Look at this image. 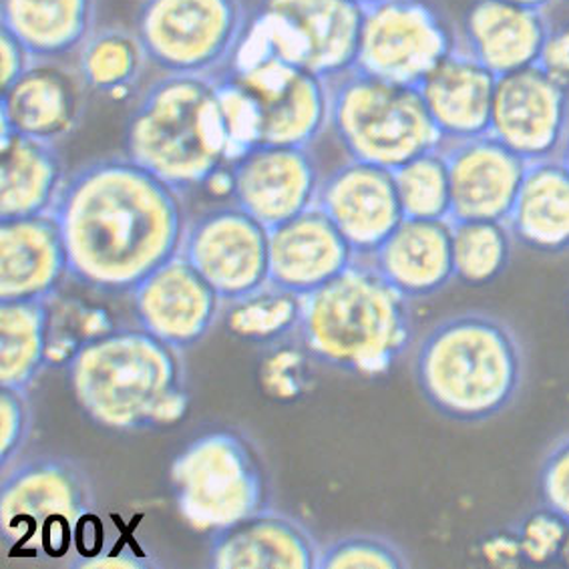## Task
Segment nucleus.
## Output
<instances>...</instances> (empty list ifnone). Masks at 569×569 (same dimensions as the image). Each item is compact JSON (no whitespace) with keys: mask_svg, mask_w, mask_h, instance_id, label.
Listing matches in <instances>:
<instances>
[{"mask_svg":"<svg viewBox=\"0 0 569 569\" xmlns=\"http://www.w3.org/2000/svg\"><path fill=\"white\" fill-rule=\"evenodd\" d=\"M53 216L69 276L103 295H131L180 256L190 222L183 193L126 153L71 171Z\"/></svg>","mask_w":569,"mask_h":569,"instance_id":"f257e3e1","label":"nucleus"},{"mask_svg":"<svg viewBox=\"0 0 569 569\" xmlns=\"http://www.w3.org/2000/svg\"><path fill=\"white\" fill-rule=\"evenodd\" d=\"M417 389L447 421L481 425L501 417L528 380V348L517 328L483 310L443 318L412 359Z\"/></svg>","mask_w":569,"mask_h":569,"instance_id":"f03ea898","label":"nucleus"},{"mask_svg":"<svg viewBox=\"0 0 569 569\" xmlns=\"http://www.w3.org/2000/svg\"><path fill=\"white\" fill-rule=\"evenodd\" d=\"M180 350L146 328L87 338L67 360L74 401L91 421L129 432L180 421L188 409Z\"/></svg>","mask_w":569,"mask_h":569,"instance_id":"7ed1b4c3","label":"nucleus"},{"mask_svg":"<svg viewBox=\"0 0 569 569\" xmlns=\"http://www.w3.org/2000/svg\"><path fill=\"white\" fill-rule=\"evenodd\" d=\"M411 300L367 258L302 298L296 338L308 357L362 379L387 375L411 348Z\"/></svg>","mask_w":569,"mask_h":569,"instance_id":"20e7f679","label":"nucleus"},{"mask_svg":"<svg viewBox=\"0 0 569 569\" xmlns=\"http://www.w3.org/2000/svg\"><path fill=\"white\" fill-rule=\"evenodd\" d=\"M123 151L181 193L213 180L230 166L216 79L159 74L127 116Z\"/></svg>","mask_w":569,"mask_h":569,"instance_id":"39448f33","label":"nucleus"},{"mask_svg":"<svg viewBox=\"0 0 569 569\" xmlns=\"http://www.w3.org/2000/svg\"><path fill=\"white\" fill-rule=\"evenodd\" d=\"M328 129L348 159L395 171L443 146L419 87L387 81L357 67L328 79Z\"/></svg>","mask_w":569,"mask_h":569,"instance_id":"423d86ee","label":"nucleus"},{"mask_svg":"<svg viewBox=\"0 0 569 569\" xmlns=\"http://www.w3.org/2000/svg\"><path fill=\"white\" fill-rule=\"evenodd\" d=\"M93 509V486L71 459L39 455L12 463L0 491L2 541L19 556L63 558Z\"/></svg>","mask_w":569,"mask_h":569,"instance_id":"0eeeda50","label":"nucleus"},{"mask_svg":"<svg viewBox=\"0 0 569 569\" xmlns=\"http://www.w3.org/2000/svg\"><path fill=\"white\" fill-rule=\"evenodd\" d=\"M362 19L355 0H256L228 71L282 59L335 79L357 64Z\"/></svg>","mask_w":569,"mask_h":569,"instance_id":"6e6552de","label":"nucleus"},{"mask_svg":"<svg viewBox=\"0 0 569 569\" xmlns=\"http://www.w3.org/2000/svg\"><path fill=\"white\" fill-rule=\"evenodd\" d=\"M180 516L198 531H220L270 503L264 463L242 432L218 429L196 437L169 469Z\"/></svg>","mask_w":569,"mask_h":569,"instance_id":"1a4fd4ad","label":"nucleus"},{"mask_svg":"<svg viewBox=\"0 0 569 569\" xmlns=\"http://www.w3.org/2000/svg\"><path fill=\"white\" fill-rule=\"evenodd\" d=\"M250 12L246 0H141L133 29L159 73L220 79Z\"/></svg>","mask_w":569,"mask_h":569,"instance_id":"9d476101","label":"nucleus"},{"mask_svg":"<svg viewBox=\"0 0 569 569\" xmlns=\"http://www.w3.org/2000/svg\"><path fill=\"white\" fill-rule=\"evenodd\" d=\"M459 47V27L432 0H382L365 9L357 69L419 87Z\"/></svg>","mask_w":569,"mask_h":569,"instance_id":"9b49d317","label":"nucleus"},{"mask_svg":"<svg viewBox=\"0 0 569 569\" xmlns=\"http://www.w3.org/2000/svg\"><path fill=\"white\" fill-rule=\"evenodd\" d=\"M181 256L230 305L268 284L270 230L233 201L213 206L188 222Z\"/></svg>","mask_w":569,"mask_h":569,"instance_id":"f8f14e48","label":"nucleus"},{"mask_svg":"<svg viewBox=\"0 0 569 569\" xmlns=\"http://www.w3.org/2000/svg\"><path fill=\"white\" fill-rule=\"evenodd\" d=\"M232 77L252 96L262 119V146L312 148L330 121L328 79L302 64L282 59L230 69Z\"/></svg>","mask_w":569,"mask_h":569,"instance_id":"ddd939ff","label":"nucleus"},{"mask_svg":"<svg viewBox=\"0 0 569 569\" xmlns=\"http://www.w3.org/2000/svg\"><path fill=\"white\" fill-rule=\"evenodd\" d=\"M489 133L529 163L558 158L569 136V87L539 64L497 77Z\"/></svg>","mask_w":569,"mask_h":569,"instance_id":"4468645a","label":"nucleus"},{"mask_svg":"<svg viewBox=\"0 0 569 569\" xmlns=\"http://www.w3.org/2000/svg\"><path fill=\"white\" fill-rule=\"evenodd\" d=\"M320 181L312 148L258 146L228 166L233 203L268 230L317 206Z\"/></svg>","mask_w":569,"mask_h":569,"instance_id":"2eb2a0df","label":"nucleus"},{"mask_svg":"<svg viewBox=\"0 0 569 569\" xmlns=\"http://www.w3.org/2000/svg\"><path fill=\"white\" fill-rule=\"evenodd\" d=\"M317 206L359 258H369L405 220L392 169L357 159L322 176Z\"/></svg>","mask_w":569,"mask_h":569,"instance_id":"dca6fc26","label":"nucleus"},{"mask_svg":"<svg viewBox=\"0 0 569 569\" xmlns=\"http://www.w3.org/2000/svg\"><path fill=\"white\" fill-rule=\"evenodd\" d=\"M91 89L73 61L37 59L2 89V133L59 143L83 123Z\"/></svg>","mask_w":569,"mask_h":569,"instance_id":"f3484780","label":"nucleus"},{"mask_svg":"<svg viewBox=\"0 0 569 569\" xmlns=\"http://www.w3.org/2000/svg\"><path fill=\"white\" fill-rule=\"evenodd\" d=\"M131 300L139 327L178 350L208 337L222 302L181 253L148 276L131 292Z\"/></svg>","mask_w":569,"mask_h":569,"instance_id":"a211bd4d","label":"nucleus"},{"mask_svg":"<svg viewBox=\"0 0 569 569\" xmlns=\"http://www.w3.org/2000/svg\"><path fill=\"white\" fill-rule=\"evenodd\" d=\"M451 220H506L513 210L529 161L491 133L447 141Z\"/></svg>","mask_w":569,"mask_h":569,"instance_id":"6ab92c4d","label":"nucleus"},{"mask_svg":"<svg viewBox=\"0 0 569 569\" xmlns=\"http://www.w3.org/2000/svg\"><path fill=\"white\" fill-rule=\"evenodd\" d=\"M357 252L318 206L270 230V278L292 295H312L357 262Z\"/></svg>","mask_w":569,"mask_h":569,"instance_id":"aec40b11","label":"nucleus"},{"mask_svg":"<svg viewBox=\"0 0 569 569\" xmlns=\"http://www.w3.org/2000/svg\"><path fill=\"white\" fill-rule=\"evenodd\" d=\"M553 22L548 11L506 0H475L459 24V42L491 73L538 64Z\"/></svg>","mask_w":569,"mask_h":569,"instance_id":"412c9836","label":"nucleus"},{"mask_svg":"<svg viewBox=\"0 0 569 569\" xmlns=\"http://www.w3.org/2000/svg\"><path fill=\"white\" fill-rule=\"evenodd\" d=\"M320 549L305 523L264 509L213 531L206 563L213 569H318Z\"/></svg>","mask_w":569,"mask_h":569,"instance_id":"4be33fe9","label":"nucleus"},{"mask_svg":"<svg viewBox=\"0 0 569 569\" xmlns=\"http://www.w3.org/2000/svg\"><path fill=\"white\" fill-rule=\"evenodd\" d=\"M367 260L407 300L431 298L455 282L453 223L405 218Z\"/></svg>","mask_w":569,"mask_h":569,"instance_id":"5701e85b","label":"nucleus"},{"mask_svg":"<svg viewBox=\"0 0 569 569\" xmlns=\"http://www.w3.org/2000/svg\"><path fill=\"white\" fill-rule=\"evenodd\" d=\"M69 276L53 213L0 222V300H49Z\"/></svg>","mask_w":569,"mask_h":569,"instance_id":"b1692460","label":"nucleus"},{"mask_svg":"<svg viewBox=\"0 0 569 569\" xmlns=\"http://www.w3.org/2000/svg\"><path fill=\"white\" fill-rule=\"evenodd\" d=\"M496 87L497 74L461 42L422 79L419 91L443 143L489 133Z\"/></svg>","mask_w":569,"mask_h":569,"instance_id":"393cba45","label":"nucleus"},{"mask_svg":"<svg viewBox=\"0 0 569 569\" xmlns=\"http://www.w3.org/2000/svg\"><path fill=\"white\" fill-rule=\"evenodd\" d=\"M67 178L59 143L21 133H2V220L53 213Z\"/></svg>","mask_w":569,"mask_h":569,"instance_id":"a878e982","label":"nucleus"},{"mask_svg":"<svg viewBox=\"0 0 569 569\" xmlns=\"http://www.w3.org/2000/svg\"><path fill=\"white\" fill-rule=\"evenodd\" d=\"M507 226L529 252H569V169L561 159L529 163Z\"/></svg>","mask_w":569,"mask_h":569,"instance_id":"bb28decb","label":"nucleus"},{"mask_svg":"<svg viewBox=\"0 0 569 569\" xmlns=\"http://www.w3.org/2000/svg\"><path fill=\"white\" fill-rule=\"evenodd\" d=\"M99 27V0H2V29L34 59L73 61Z\"/></svg>","mask_w":569,"mask_h":569,"instance_id":"cd10ccee","label":"nucleus"},{"mask_svg":"<svg viewBox=\"0 0 569 569\" xmlns=\"http://www.w3.org/2000/svg\"><path fill=\"white\" fill-rule=\"evenodd\" d=\"M49 300H0V385L29 390L51 357Z\"/></svg>","mask_w":569,"mask_h":569,"instance_id":"c85d7f7f","label":"nucleus"},{"mask_svg":"<svg viewBox=\"0 0 569 569\" xmlns=\"http://www.w3.org/2000/svg\"><path fill=\"white\" fill-rule=\"evenodd\" d=\"M74 63L91 93L113 99L131 96L151 67L138 31L123 24H99Z\"/></svg>","mask_w":569,"mask_h":569,"instance_id":"c756f323","label":"nucleus"},{"mask_svg":"<svg viewBox=\"0 0 569 569\" xmlns=\"http://www.w3.org/2000/svg\"><path fill=\"white\" fill-rule=\"evenodd\" d=\"M455 280L469 288L493 284L506 274L516 238L506 220L453 222Z\"/></svg>","mask_w":569,"mask_h":569,"instance_id":"7c9ffc66","label":"nucleus"},{"mask_svg":"<svg viewBox=\"0 0 569 569\" xmlns=\"http://www.w3.org/2000/svg\"><path fill=\"white\" fill-rule=\"evenodd\" d=\"M302 315V298L266 284L252 295L230 302L226 317L233 337L252 345H278L296 335Z\"/></svg>","mask_w":569,"mask_h":569,"instance_id":"2f4dec72","label":"nucleus"},{"mask_svg":"<svg viewBox=\"0 0 569 569\" xmlns=\"http://www.w3.org/2000/svg\"><path fill=\"white\" fill-rule=\"evenodd\" d=\"M405 218L451 220V178L443 146L395 169Z\"/></svg>","mask_w":569,"mask_h":569,"instance_id":"473e14b6","label":"nucleus"},{"mask_svg":"<svg viewBox=\"0 0 569 569\" xmlns=\"http://www.w3.org/2000/svg\"><path fill=\"white\" fill-rule=\"evenodd\" d=\"M347 568L407 569L411 568V559L392 539L352 533L327 543L318 559V569Z\"/></svg>","mask_w":569,"mask_h":569,"instance_id":"72a5a7b5","label":"nucleus"},{"mask_svg":"<svg viewBox=\"0 0 569 569\" xmlns=\"http://www.w3.org/2000/svg\"><path fill=\"white\" fill-rule=\"evenodd\" d=\"M216 93L228 136V159L233 163L250 149L262 146V119L252 96L232 77L216 79Z\"/></svg>","mask_w":569,"mask_h":569,"instance_id":"f704fd0d","label":"nucleus"},{"mask_svg":"<svg viewBox=\"0 0 569 569\" xmlns=\"http://www.w3.org/2000/svg\"><path fill=\"white\" fill-rule=\"evenodd\" d=\"M513 528L521 543L526 563H558L559 553L569 536V521L566 517L541 503L521 517Z\"/></svg>","mask_w":569,"mask_h":569,"instance_id":"c9c22d12","label":"nucleus"},{"mask_svg":"<svg viewBox=\"0 0 569 569\" xmlns=\"http://www.w3.org/2000/svg\"><path fill=\"white\" fill-rule=\"evenodd\" d=\"M32 411L27 390L2 387L0 392V467L7 471L17 463L24 445L29 441Z\"/></svg>","mask_w":569,"mask_h":569,"instance_id":"e433bc0d","label":"nucleus"},{"mask_svg":"<svg viewBox=\"0 0 569 569\" xmlns=\"http://www.w3.org/2000/svg\"><path fill=\"white\" fill-rule=\"evenodd\" d=\"M538 496L569 521V432L549 447L538 471Z\"/></svg>","mask_w":569,"mask_h":569,"instance_id":"4c0bfd02","label":"nucleus"},{"mask_svg":"<svg viewBox=\"0 0 569 569\" xmlns=\"http://www.w3.org/2000/svg\"><path fill=\"white\" fill-rule=\"evenodd\" d=\"M306 360H312L308 357L305 347L298 340V347L280 348L276 350L274 357L266 359L262 367V380L268 392L274 397H284V399H295L302 395L306 382Z\"/></svg>","mask_w":569,"mask_h":569,"instance_id":"58836bf2","label":"nucleus"},{"mask_svg":"<svg viewBox=\"0 0 569 569\" xmlns=\"http://www.w3.org/2000/svg\"><path fill=\"white\" fill-rule=\"evenodd\" d=\"M538 64L556 81L569 87V21L551 27Z\"/></svg>","mask_w":569,"mask_h":569,"instance_id":"ea45409f","label":"nucleus"},{"mask_svg":"<svg viewBox=\"0 0 569 569\" xmlns=\"http://www.w3.org/2000/svg\"><path fill=\"white\" fill-rule=\"evenodd\" d=\"M483 558L497 568H517L523 566L526 558L516 528L499 529L481 541Z\"/></svg>","mask_w":569,"mask_h":569,"instance_id":"a19ab883","label":"nucleus"},{"mask_svg":"<svg viewBox=\"0 0 569 569\" xmlns=\"http://www.w3.org/2000/svg\"><path fill=\"white\" fill-rule=\"evenodd\" d=\"M0 53H2V89L14 83L37 59L32 57L31 51L22 44L12 32L2 29V39H0Z\"/></svg>","mask_w":569,"mask_h":569,"instance_id":"79ce46f5","label":"nucleus"},{"mask_svg":"<svg viewBox=\"0 0 569 569\" xmlns=\"http://www.w3.org/2000/svg\"><path fill=\"white\" fill-rule=\"evenodd\" d=\"M506 2H511V4H521V7H531V9H543V11H549V7H551V4H556L558 0H506Z\"/></svg>","mask_w":569,"mask_h":569,"instance_id":"37998d69","label":"nucleus"},{"mask_svg":"<svg viewBox=\"0 0 569 569\" xmlns=\"http://www.w3.org/2000/svg\"><path fill=\"white\" fill-rule=\"evenodd\" d=\"M558 563L561 566H568L569 568V536L566 539V543H563V548H561V553H559Z\"/></svg>","mask_w":569,"mask_h":569,"instance_id":"c03bdc74","label":"nucleus"},{"mask_svg":"<svg viewBox=\"0 0 569 569\" xmlns=\"http://www.w3.org/2000/svg\"><path fill=\"white\" fill-rule=\"evenodd\" d=\"M558 158L561 159L563 166L569 169V136L568 139H566V143H563V148L559 151Z\"/></svg>","mask_w":569,"mask_h":569,"instance_id":"a18cd8bd","label":"nucleus"},{"mask_svg":"<svg viewBox=\"0 0 569 569\" xmlns=\"http://www.w3.org/2000/svg\"><path fill=\"white\" fill-rule=\"evenodd\" d=\"M357 4H360L362 9H369V7H372V4H379V2H382V0H355Z\"/></svg>","mask_w":569,"mask_h":569,"instance_id":"49530a36","label":"nucleus"},{"mask_svg":"<svg viewBox=\"0 0 569 569\" xmlns=\"http://www.w3.org/2000/svg\"><path fill=\"white\" fill-rule=\"evenodd\" d=\"M566 317H568V322H569V290H568V295H566Z\"/></svg>","mask_w":569,"mask_h":569,"instance_id":"de8ad7c7","label":"nucleus"},{"mask_svg":"<svg viewBox=\"0 0 569 569\" xmlns=\"http://www.w3.org/2000/svg\"><path fill=\"white\" fill-rule=\"evenodd\" d=\"M561 2H568V4H569V0H561Z\"/></svg>","mask_w":569,"mask_h":569,"instance_id":"09e8293b","label":"nucleus"}]
</instances>
